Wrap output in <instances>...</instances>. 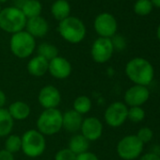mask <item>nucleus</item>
I'll use <instances>...</instances> for the list:
<instances>
[{
  "label": "nucleus",
  "mask_w": 160,
  "mask_h": 160,
  "mask_svg": "<svg viewBox=\"0 0 160 160\" xmlns=\"http://www.w3.org/2000/svg\"><path fill=\"white\" fill-rule=\"evenodd\" d=\"M58 31L61 38L72 44L81 42L86 37V26L77 17L69 16L58 23Z\"/></svg>",
  "instance_id": "nucleus-2"
},
{
  "label": "nucleus",
  "mask_w": 160,
  "mask_h": 160,
  "mask_svg": "<svg viewBox=\"0 0 160 160\" xmlns=\"http://www.w3.org/2000/svg\"><path fill=\"white\" fill-rule=\"evenodd\" d=\"M7 109L14 121L27 120L31 113V108H30L29 105L24 101L13 102L9 106V108H7Z\"/></svg>",
  "instance_id": "nucleus-18"
},
{
  "label": "nucleus",
  "mask_w": 160,
  "mask_h": 160,
  "mask_svg": "<svg viewBox=\"0 0 160 160\" xmlns=\"http://www.w3.org/2000/svg\"><path fill=\"white\" fill-rule=\"evenodd\" d=\"M37 130L44 137L58 134L62 129V113L58 108L44 109L37 119Z\"/></svg>",
  "instance_id": "nucleus-4"
},
{
  "label": "nucleus",
  "mask_w": 160,
  "mask_h": 160,
  "mask_svg": "<svg viewBox=\"0 0 160 160\" xmlns=\"http://www.w3.org/2000/svg\"><path fill=\"white\" fill-rule=\"evenodd\" d=\"M22 152L28 157L36 158L41 156L46 149L45 137L37 129L26 131L22 136Z\"/></svg>",
  "instance_id": "nucleus-5"
},
{
  "label": "nucleus",
  "mask_w": 160,
  "mask_h": 160,
  "mask_svg": "<svg viewBox=\"0 0 160 160\" xmlns=\"http://www.w3.org/2000/svg\"><path fill=\"white\" fill-rule=\"evenodd\" d=\"M150 97V92L147 87L133 85L124 93V104L127 107H141Z\"/></svg>",
  "instance_id": "nucleus-12"
},
{
  "label": "nucleus",
  "mask_w": 160,
  "mask_h": 160,
  "mask_svg": "<svg viewBox=\"0 0 160 160\" xmlns=\"http://www.w3.org/2000/svg\"><path fill=\"white\" fill-rule=\"evenodd\" d=\"M1 10H2V9H1V4H0V12H1Z\"/></svg>",
  "instance_id": "nucleus-38"
},
{
  "label": "nucleus",
  "mask_w": 160,
  "mask_h": 160,
  "mask_svg": "<svg viewBox=\"0 0 160 160\" xmlns=\"http://www.w3.org/2000/svg\"><path fill=\"white\" fill-rule=\"evenodd\" d=\"M145 118V111L141 107H131L128 108L127 120L132 122L138 123L143 121Z\"/></svg>",
  "instance_id": "nucleus-27"
},
{
  "label": "nucleus",
  "mask_w": 160,
  "mask_h": 160,
  "mask_svg": "<svg viewBox=\"0 0 160 160\" xmlns=\"http://www.w3.org/2000/svg\"><path fill=\"white\" fill-rule=\"evenodd\" d=\"M10 49L18 58H29L36 49V40L26 30H22L12 35Z\"/></svg>",
  "instance_id": "nucleus-6"
},
{
  "label": "nucleus",
  "mask_w": 160,
  "mask_h": 160,
  "mask_svg": "<svg viewBox=\"0 0 160 160\" xmlns=\"http://www.w3.org/2000/svg\"><path fill=\"white\" fill-rule=\"evenodd\" d=\"M75 160H100V159H99V157L95 153L88 151V152H86L84 153L76 155V159Z\"/></svg>",
  "instance_id": "nucleus-31"
},
{
  "label": "nucleus",
  "mask_w": 160,
  "mask_h": 160,
  "mask_svg": "<svg viewBox=\"0 0 160 160\" xmlns=\"http://www.w3.org/2000/svg\"><path fill=\"white\" fill-rule=\"evenodd\" d=\"M6 102H7L6 94H5V92L1 89H0V108H4V106L6 105Z\"/></svg>",
  "instance_id": "nucleus-34"
},
{
  "label": "nucleus",
  "mask_w": 160,
  "mask_h": 160,
  "mask_svg": "<svg viewBox=\"0 0 160 160\" xmlns=\"http://www.w3.org/2000/svg\"><path fill=\"white\" fill-rule=\"evenodd\" d=\"M48 60L37 55L29 59L27 65V70L30 75L34 77H42L48 72Z\"/></svg>",
  "instance_id": "nucleus-17"
},
{
  "label": "nucleus",
  "mask_w": 160,
  "mask_h": 160,
  "mask_svg": "<svg viewBox=\"0 0 160 160\" xmlns=\"http://www.w3.org/2000/svg\"><path fill=\"white\" fill-rule=\"evenodd\" d=\"M4 150L8 151L9 152L14 154L22 151V139L21 136L11 134L6 138L5 140V148Z\"/></svg>",
  "instance_id": "nucleus-25"
},
{
  "label": "nucleus",
  "mask_w": 160,
  "mask_h": 160,
  "mask_svg": "<svg viewBox=\"0 0 160 160\" xmlns=\"http://www.w3.org/2000/svg\"><path fill=\"white\" fill-rule=\"evenodd\" d=\"M8 1V0H0V4L1 3H6Z\"/></svg>",
  "instance_id": "nucleus-37"
},
{
  "label": "nucleus",
  "mask_w": 160,
  "mask_h": 160,
  "mask_svg": "<svg viewBox=\"0 0 160 160\" xmlns=\"http://www.w3.org/2000/svg\"><path fill=\"white\" fill-rule=\"evenodd\" d=\"M111 42H112V44H113V47H114V50L117 49V50H122L125 45H126V42H125V40L122 36L121 35H117L115 34L112 38H111Z\"/></svg>",
  "instance_id": "nucleus-30"
},
{
  "label": "nucleus",
  "mask_w": 160,
  "mask_h": 160,
  "mask_svg": "<svg viewBox=\"0 0 160 160\" xmlns=\"http://www.w3.org/2000/svg\"><path fill=\"white\" fill-rule=\"evenodd\" d=\"M27 20L18 7H7L0 12V28L12 35L25 30Z\"/></svg>",
  "instance_id": "nucleus-3"
},
{
  "label": "nucleus",
  "mask_w": 160,
  "mask_h": 160,
  "mask_svg": "<svg viewBox=\"0 0 160 160\" xmlns=\"http://www.w3.org/2000/svg\"><path fill=\"white\" fill-rule=\"evenodd\" d=\"M92 103L90 97L86 95H80L73 100L72 103V109L79 113L80 115H84L89 113L92 110Z\"/></svg>",
  "instance_id": "nucleus-23"
},
{
  "label": "nucleus",
  "mask_w": 160,
  "mask_h": 160,
  "mask_svg": "<svg viewBox=\"0 0 160 160\" xmlns=\"http://www.w3.org/2000/svg\"><path fill=\"white\" fill-rule=\"evenodd\" d=\"M128 107L122 102H114L110 104L104 114L105 122L111 127H119L127 120Z\"/></svg>",
  "instance_id": "nucleus-10"
},
{
  "label": "nucleus",
  "mask_w": 160,
  "mask_h": 160,
  "mask_svg": "<svg viewBox=\"0 0 160 160\" xmlns=\"http://www.w3.org/2000/svg\"><path fill=\"white\" fill-rule=\"evenodd\" d=\"M125 73L135 85L149 86L153 80L154 70L150 61L143 58H134L125 66Z\"/></svg>",
  "instance_id": "nucleus-1"
},
{
  "label": "nucleus",
  "mask_w": 160,
  "mask_h": 160,
  "mask_svg": "<svg viewBox=\"0 0 160 160\" xmlns=\"http://www.w3.org/2000/svg\"><path fill=\"white\" fill-rule=\"evenodd\" d=\"M20 9L27 19H29L40 16L42 11V6L39 0H26Z\"/></svg>",
  "instance_id": "nucleus-22"
},
{
  "label": "nucleus",
  "mask_w": 160,
  "mask_h": 160,
  "mask_svg": "<svg viewBox=\"0 0 160 160\" xmlns=\"http://www.w3.org/2000/svg\"><path fill=\"white\" fill-rule=\"evenodd\" d=\"M48 72L56 79H66L72 73V64L67 58L58 56L49 61Z\"/></svg>",
  "instance_id": "nucleus-14"
},
{
  "label": "nucleus",
  "mask_w": 160,
  "mask_h": 160,
  "mask_svg": "<svg viewBox=\"0 0 160 160\" xmlns=\"http://www.w3.org/2000/svg\"><path fill=\"white\" fill-rule=\"evenodd\" d=\"M14 120L10 115L7 108H0V138H7L12 134Z\"/></svg>",
  "instance_id": "nucleus-21"
},
{
  "label": "nucleus",
  "mask_w": 160,
  "mask_h": 160,
  "mask_svg": "<svg viewBox=\"0 0 160 160\" xmlns=\"http://www.w3.org/2000/svg\"><path fill=\"white\" fill-rule=\"evenodd\" d=\"M26 31L29 33L32 37L42 38L49 31V24L42 16H37L29 18L26 23Z\"/></svg>",
  "instance_id": "nucleus-15"
},
{
  "label": "nucleus",
  "mask_w": 160,
  "mask_h": 160,
  "mask_svg": "<svg viewBox=\"0 0 160 160\" xmlns=\"http://www.w3.org/2000/svg\"><path fill=\"white\" fill-rule=\"evenodd\" d=\"M156 35H157V38H158V40L160 41V24H159V26H158V28H157Z\"/></svg>",
  "instance_id": "nucleus-36"
},
{
  "label": "nucleus",
  "mask_w": 160,
  "mask_h": 160,
  "mask_svg": "<svg viewBox=\"0 0 160 160\" xmlns=\"http://www.w3.org/2000/svg\"><path fill=\"white\" fill-rule=\"evenodd\" d=\"M95 32L102 38L111 39L117 32L118 24L115 17L108 12H102L98 14L93 22Z\"/></svg>",
  "instance_id": "nucleus-8"
},
{
  "label": "nucleus",
  "mask_w": 160,
  "mask_h": 160,
  "mask_svg": "<svg viewBox=\"0 0 160 160\" xmlns=\"http://www.w3.org/2000/svg\"><path fill=\"white\" fill-rule=\"evenodd\" d=\"M51 13L58 22L70 16L71 5L67 0H56L51 6Z\"/></svg>",
  "instance_id": "nucleus-20"
},
{
  "label": "nucleus",
  "mask_w": 160,
  "mask_h": 160,
  "mask_svg": "<svg viewBox=\"0 0 160 160\" xmlns=\"http://www.w3.org/2000/svg\"><path fill=\"white\" fill-rule=\"evenodd\" d=\"M0 160H15L14 154H12L3 149L0 151Z\"/></svg>",
  "instance_id": "nucleus-32"
},
{
  "label": "nucleus",
  "mask_w": 160,
  "mask_h": 160,
  "mask_svg": "<svg viewBox=\"0 0 160 160\" xmlns=\"http://www.w3.org/2000/svg\"><path fill=\"white\" fill-rule=\"evenodd\" d=\"M67 148L70 149L75 155H79L89 151L90 141L81 134H75L70 138Z\"/></svg>",
  "instance_id": "nucleus-19"
},
{
  "label": "nucleus",
  "mask_w": 160,
  "mask_h": 160,
  "mask_svg": "<svg viewBox=\"0 0 160 160\" xmlns=\"http://www.w3.org/2000/svg\"><path fill=\"white\" fill-rule=\"evenodd\" d=\"M136 136L143 144H145V143H148L149 141L152 140V138L153 137V132L149 127H142L138 131Z\"/></svg>",
  "instance_id": "nucleus-28"
},
{
  "label": "nucleus",
  "mask_w": 160,
  "mask_h": 160,
  "mask_svg": "<svg viewBox=\"0 0 160 160\" xmlns=\"http://www.w3.org/2000/svg\"><path fill=\"white\" fill-rule=\"evenodd\" d=\"M83 120V116L73 109L67 110L62 113V129L69 133H77L80 131Z\"/></svg>",
  "instance_id": "nucleus-16"
},
{
  "label": "nucleus",
  "mask_w": 160,
  "mask_h": 160,
  "mask_svg": "<svg viewBox=\"0 0 160 160\" xmlns=\"http://www.w3.org/2000/svg\"><path fill=\"white\" fill-rule=\"evenodd\" d=\"M38 56L50 61L58 56V49L56 45L49 42H42L37 48Z\"/></svg>",
  "instance_id": "nucleus-24"
},
{
  "label": "nucleus",
  "mask_w": 160,
  "mask_h": 160,
  "mask_svg": "<svg viewBox=\"0 0 160 160\" xmlns=\"http://www.w3.org/2000/svg\"><path fill=\"white\" fill-rule=\"evenodd\" d=\"M139 160H160V156L154 152H148L143 154Z\"/></svg>",
  "instance_id": "nucleus-33"
},
{
  "label": "nucleus",
  "mask_w": 160,
  "mask_h": 160,
  "mask_svg": "<svg viewBox=\"0 0 160 160\" xmlns=\"http://www.w3.org/2000/svg\"><path fill=\"white\" fill-rule=\"evenodd\" d=\"M38 102L43 109L58 108L61 103V93L57 87L46 85L39 92Z\"/></svg>",
  "instance_id": "nucleus-11"
},
{
  "label": "nucleus",
  "mask_w": 160,
  "mask_h": 160,
  "mask_svg": "<svg viewBox=\"0 0 160 160\" xmlns=\"http://www.w3.org/2000/svg\"><path fill=\"white\" fill-rule=\"evenodd\" d=\"M76 155L68 148L58 150L55 154V160H75Z\"/></svg>",
  "instance_id": "nucleus-29"
},
{
  "label": "nucleus",
  "mask_w": 160,
  "mask_h": 160,
  "mask_svg": "<svg viewBox=\"0 0 160 160\" xmlns=\"http://www.w3.org/2000/svg\"><path fill=\"white\" fill-rule=\"evenodd\" d=\"M103 123L96 117H87L83 120L80 134L85 137L90 142L98 140L103 135Z\"/></svg>",
  "instance_id": "nucleus-13"
},
{
  "label": "nucleus",
  "mask_w": 160,
  "mask_h": 160,
  "mask_svg": "<svg viewBox=\"0 0 160 160\" xmlns=\"http://www.w3.org/2000/svg\"><path fill=\"white\" fill-rule=\"evenodd\" d=\"M152 4L151 0H137L134 4V12L139 16H146L152 11Z\"/></svg>",
  "instance_id": "nucleus-26"
},
{
  "label": "nucleus",
  "mask_w": 160,
  "mask_h": 160,
  "mask_svg": "<svg viewBox=\"0 0 160 160\" xmlns=\"http://www.w3.org/2000/svg\"><path fill=\"white\" fill-rule=\"evenodd\" d=\"M151 2H152L153 7L160 8V0H151Z\"/></svg>",
  "instance_id": "nucleus-35"
},
{
  "label": "nucleus",
  "mask_w": 160,
  "mask_h": 160,
  "mask_svg": "<svg viewBox=\"0 0 160 160\" xmlns=\"http://www.w3.org/2000/svg\"><path fill=\"white\" fill-rule=\"evenodd\" d=\"M114 53V47L111 39L108 38H97L91 48V55L92 59L99 64L108 62Z\"/></svg>",
  "instance_id": "nucleus-9"
},
{
  "label": "nucleus",
  "mask_w": 160,
  "mask_h": 160,
  "mask_svg": "<svg viewBox=\"0 0 160 160\" xmlns=\"http://www.w3.org/2000/svg\"><path fill=\"white\" fill-rule=\"evenodd\" d=\"M144 144L136 135H128L122 138L117 144V153L123 160H134L143 151Z\"/></svg>",
  "instance_id": "nucleus-7"
}]
</instances>
